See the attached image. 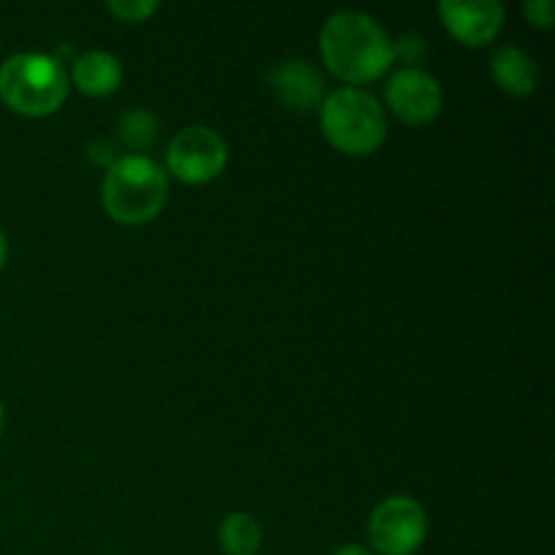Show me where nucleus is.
I'll return each instance as SVG.
<instances>
[{
	"instance_id": "6e6552de",
	"label": "nucleus",
	"mask_w": 555,
	"mask_h": 555,
	"mask_svg": "<svg viewBox=\"0 0 555 555\" xmlns=\"http://www.w3.org/2000/svg\"><path fill=\"white\" fill-rule=\"evenodd\" d=\"M439 16L464 47H486L504 27V5L499 0H442Z\"/></svg>"
},
{
	"instance_id": "423d86ee",
	"label": "nucleus",
	"mask_w": 555,
	"mask_h": 555,
	"mask_svg": "<svg viewBox=\"0 0 555 555\" xmlns=\"http://www.w3.org/2000/svg\"><path fill=\"white\" fill-rule=\"evenodd\" d=\"M168 171L188 184H206L220 177L228 166V144L217 130L190 125L171 139L166 152Z\"/></svg>"
},
{
	"instance_id": "20e7f679",
	"label": "nucleus",
	"mask_w": 555,
	"mask_h": 555,
	"mask_svg": "<svg viewBox=\"0 0 555 555\" xmlns=\"http://www.w3.org/2000/svg\"><path fill=\"white\" fill-rule=\"evenodd\" d=\"M320 128L334 150L352 157L377 152L388 133L379 101L358 87H339L325 95L320 106Z\"/></svg>"
},
{
	"instance_id": "ddd939ff",
	"label": "nucleus",
	"mask_w": 555,
	"mask_h": 555,
	"mask_svg": "<svg viewBox=\"0 0 555 555\" xmlns=\"http://www.w3.org/2000/svg\"><path fill=\"white\" fill-rule=\"evenodd\" d=\"M119 139L128 150H133L139 155L141 150H150L157 141V119L155 114L146 112V108H133V112L122 114L119 117Z\"/></svg>"
},
{
	"instance_id": "aec40b11",
	"label": "nucleus",
	"mask_w": 555,
	"mask_h": 555,
	"mask_svg": "<svg viewBox=\"0 0 555 555\" xmlns=\"http://www.w3.org/2000/svg\"><path fill=\"white\" fill-rule=\"evenodd\" d=\"M3 426H5V412H3V404H0V437H3Z\"/></svg>"
},
{
	"instance_id": "f257e3e1",
	"label": "nucleus",
	"mask_w": 555,
	"mask_h": 555,
	"mask_svg": "<svg viewBox=\"0 0 555 555\" xmlns=\"http://www.w3.org/2000/svg\"><path fill=\"white\" fill-rule=\"evenodd\" d=\"M320 54L334 76L366 85L393 65V41L374 16L336 11L320 27Z\"/></svg>"
},
{
	"instance_id": "f3484780",
	"label": "nucleus",
	"mask_w": 555,
	"mask_h": 555,
	"mask_svg": "<svg viewBox=\"0 0 555 555\" xmlns=\"http://www.w3.org/2000/svg\"><path fill=\"white\" fill-rule=\"evenodd\" d=\"M87 152H90V160L95 163H103V166H112L114 160H117V155H114V146L108 144V141H92L90 146H87Z\"/></svg>"
},
{
	"instance_id": "7ed1b4c3",
	"label": "nucleus",
	"mask_w": 555,
	"mask_h": 555,
	"mask_svg": "<svg viewBox=\"0 0 555 555\" xmlns=\"http://www.w3.org/2000/svg\"><path fill=\"white\" fill-rule=\"evenodd\" d=\"M68 98L63 63L43 52L11 54L0 65V101L22 117H49Z\"/></svg>"
},
{
	"instance_id": "a211bd4d",
	"label": "nucleus",
	"mask_w": 555,
	"mask_h": 555,
	"mask_svg": "<svg viewBox=\"0 0 555 555\" xmlns=\"http://www.w3.org/2000/svg\"><path fill=\"white\" fill-rule=\"evenodd\" d=\"M334 555H377V553L369 551V547H361V545H345V547H339Z\"/></svg>"
},
{
	"instance_id": "9d476101",
	"label": "nucleus",
	"mask_w": 555,
	"mask_h": 555,
	"mask_svg": "<svg viewBox=\"0 0 555 555\" xmlns=\"http://www.w3.org/2000/svg\"><path fill=\"white\" fill-rule=\"evenodd\" d=\"M491 74L493 81L502 87V92L513 98H529L540 85V68H537L534 57L520 47H513V43L493 49Z\"/></svg>"
},
{
	"instance_id": "f8f14e48",
	"label": "nucleus",
	"mask_w": 555,
	"mask_h": 555,
	"mask_svg": "<svg viewBox=\"0 0 555 555\" xmlns=\"http://www.w3.org/2000/svg\"><path fill=\"white\" fill-rule=\"evenodd\" d=\"M263 545L260 524L247 513H231L220 524V547L225 555H255Z\"/></svg>"
},
{
	"instance_id": "39448f33",
	"label": "nucleus",
	"mask_w": 555,
	"mask_h": 555,
	"mask_svg": "<svg viewBox=\"0 0 555 555\" xmlns=\"http://www.w3.org/2000/svg\"><path fill=\"white\" fill-rule=\"evenodd\" d=\"M426 534V509L410 496L385 499L369 515V542L377 555H412Z\"/></svg>"
},
{
	"instance_id": "f03ea898",
	"label": "nucleus",
	"mask_w": 555,
	"mask_h": 555,
	"mask_svg": "<svg viewBox=\"0 0 555 555\" xmlns=\"http://www.w3.org/2000/svg\"><path fill=\"white\" fill-rule=\"evenodd\" d=\"M103 206L122 225H144L155 220L168 201L166 168L146 155H122L106 168Z\"/></svg>"
},
{
	"instance_id": "9b49d317",
	"label": "nucleus",
	"mask_w": 555,
	"mask_h": 555,
	"mask_svg": "<svg viewBox=\"0 0 555 555\" xmlns=\"http://www.w3.org/2000/svg\"><path fill=\"white\" fill-rule=\"evenodd\" d=\"M70 79L79 87L85 95L90 98H106L122 81V65L114 54L103 52V49H90L81 52L70 65Z\"/></svg>"
},
{
	"instance_id": "0eeeda50",
	"label": "nucleus",
	"mask_w": 555,
	"mask_h": 555,
	"mask_svg": "<svg viewBox=\"0 0 555 555\" xmlns=\"http://www.w3.org/2000/svg\"><path fill=\"white\" fill-rule=\"evenodd\" d=\"M390 112L406 125H428L442 112V87L428 70L399 68L385 87Z\"/></svg>"
},
{
	"instance_id": "4468645a",
	"label": "nucleus",
	"mask_w": 555,
	"mask_h": 555,
	"mask_svg": "<svg viewBox=\"0 0 555 555\" xmlns=\"http://www.w3.org/2000/svg\"><path fill=\"white\" fill-rule=\"evenodd\" d=\"M157 9H160L157 0H112V3H108V11H112L119 22H128V25L146 22Z\"/></svg>"
},
{
	"instance_id": "2eb2a0df",
	"label": "nucleus",
	"mask_w": 555,
	"mask_h": 555,
	"mask_svg": "<svg viewBox=\"0 0 555 555\" xmlns=\"http://www.w3.org/2000/svg\"><path fill=\"white\" fill-rule=\"evenodd\" d=\"M428 47L421 36L410 33V36H401L399 41H393V60L401 57L406 63V68H417L421 60L426 57Z\"/></svg>"
},
{
	"instance_id": "1a4fd4ad",
	"label": "nucleus",
	"mask_w": 555,
	"mask_h": 555,
	"mask_svg": "<svg viewBox=\"0 0 555 555\" xmlns=\"http://www.w3.org/2000/svg\"><path fill=\"white\" fill-rule=\"evenodd\" d=\"M271 92L296 112H312L325 101V79L307 60H285L269 74Z\"/></svg>"
},
{
	"instance_id": "6ab92c4d",
	"label": "nucleus",
	"mask_w": 555,
	"mask_h": 555,
	"mask_svg": "<svg viewBox=\"0 0 555 555\" xmlns=\"http://www.w3.org/2000/svg\"><path fill=\"white\" fill-rule=\"evenodd\" d=\"M5 255H9V242H5V233L0 231V271L5 266Z\"/></svg>"
},
{
	"instance_id": "dca6fc26",
	"label": "nucleus",
	"mask_w": 555,
	"mask_h": 555,
	"mask_svg": "<svg viewBox=\"0 0 555 555\" xmlns=\"http://www.w3.org/2000/svg\"><path fill=\"white\" fill-rule=\"evenodd\" d=\"M526 20H529L534 27H542V30L553 27L555 25L553 0H529V3H526Z\"/></svg>"
}]
</instances>
